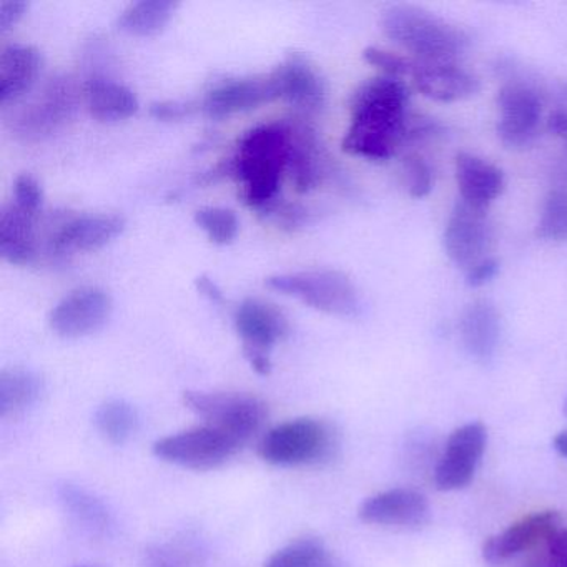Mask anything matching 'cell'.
Instances as JSON below:
<instances>
[{
    "label": "cell",
    "instance_id": "cell-25",
    "mask_svg": "<svg viewBox=\"0 0 567 567\" xmlns=\"http://www.w3.org/2000/svg\"><path fill=\"white\" fill-rule=\"evenodd\" d=\"M290 161L288 172L300 194L313 190L323 181L324 158L313 128L308 125L291 127Z\"/></svg>",
    "mask_w": 567,
    "mask_h": 567
},
{
    "label": "cell",
    "instance_id": "cell-1",
    "mask_svg": "<svg viewBox=\"0 0 567 567\" xmlns=\"http://www.w3.org/2000/svg\"><path fill=\"white\" fill-rule=\"evenodd\" d=\"M410 91L401 79H370L351 99V122L343 151L354 157L383 162L406 144Z\"/></svg>",
    "mask_w": 567,
    "mask_h": 567
},
{
    "label": "cell",
    "instance_id": "cell-4",
    "mask_svg": "<svg viewBox=\"0 0 567 567\" xmlns=\"http://www.w3.org/2000/svg\"><path fill=\"white\" fill-rule=\"evenodd\" d=\"M337 447V433L327 421L297 417L267 431L258 454L274 466H305L328 460Z\"/></svg>",
    "mask_w": 567,
    "mask_h": 567
},
{
    "label": "cell",
    "instance_id": "cell-33",
    "mask_svg": "<svg viewBox=\"0 0 567 567\" xmlns=\"http://www.w3.org/2000/svg\"><path fill=\"white\" fill-rule=\"evenodd\" d=\"M404 182L413 198H423L433 190L434 175L421 155L410 154L403 161Z\"/></svg>",
    "mask_w": 567,
    "mask_h": 567
},
{
    "label": "cell",
    "instance_id": "cell-35",
    "mask_svg": "<svg viewBox=\"0 0 567 567\" xmlns=\"http://www.w3.org/2000/svg\"><path fill=\"white\" fill-rule=\"evenodd\" d=\"M12 202L18 204L19 207L24 208V210L39 215L42 202H44L41 185H39V182L35 181L34 177H31V175H21V177H18V181H16L14 198H12Z\"/></svg>",
    "mask_w": 567,
    "mask_h": 567
},
{
    "label": "cell",
    "instance_id": "cell-8",
    "mask_svg": "<svg viewBox=\"0 0 567 567\" xmlns=\"http://www.w3.org/2000/svg\"><path fill=\"white\" fill-rule=\"evenodd\" d=\"M487 446V430L480 421L456 427L447 437L434 467V484L440 491H457L473 481Z\"/></svg>",
    "mask_w": 567,
    "mask_h": 567
},
{
    "label": "cell",
    "instance_id": "cell-32",
    "mask_svg": "<svg viewBox=\"0 0 567 567\" xmlns=\"http://www.w3.org/2000/svg\"><path fill=\"white\" fill-rule=\"evenodd\" d=\"M537 235L544 240L567 241V190H554L547 195Z\"/></svg>",
    "mask_w": 567,
    "mask_h": 567
},
{
    "label": "cell",
    "instance_id": "cell-17",
    "mask_svg": "<svg viewBox=\"0 0 567 567\" xmlns=\"http://www.w3.org/2000/svg\"><path fill=\"white\" fill-rule=\"evenodd\" d=\"M414 84L424 97L460 102L480 92V79L456 62H414Z\"/></svg>",
    "mask_w": 567,
    "mask_h": 567
},
{
    "label": "cell",
    "instance_id": "cell-29",
    "mask_svg": "<svg viewBox=\"0 0 567 567\" xmlns=\"http://www.w3.org/2000/svg\"><path fill=\"white\" fill-rule=\"evenodd\" d=\"M95 427L99 434L115 446L128 443L135 433L138 431L137 410L134 404L128 401L121 400V398H112V400L104 401L97 408L94 414Z\"/></svg>",
    "mask_w": 567,
    "mask_h": 567
},
{
    "label": "cell",
    "instance_id": "cell-44",
    "mask_svg": "<svg viewBox=\"0 0 567 567\" xmlns=\"http://www.w3.org/2000/svg\"><path fill=\"white\" fill-rule=\"evenodd\" d=\"M72 567H107V566H101V564H78V566Z\"/></svg>",
    "mask_w": 567,
    "mask_h": 567
},
{
    "label": "cell",
    "instance_id": "cell-15",
    "mask_svg": "<svg viewBox=\"0 0 567 567\" xmlns=\"http://www.w3.org/2000/svg\"><path fill=\"white\" fill-rule=\"evenodd\" d=\"M560 527L557 511H540L529 514L511 524L503 533L491 536L483 546V557L491 564H501L511 557L519 556L524 550L546 543L547 537Z\"/></svg>",
    "mask_w": 567,
    "mask_h": 567
},
{
    "label": "cell",
    "instance_id": "cell-30",
    "mask_svg": "<svg viewBox=\"0 0 567 567\" xmlns=\"http://www.w3.org/2000/svg\"><path fill=\"white\" fill-rule=\"evenodd\" d=\"M264 567H344L317 537L293 540L268 557Z\"/></svg>",
    "mask_w": 567,
    "mask_h": 567
},
{
    "label": "cell",
    "instance_id": "cell-40",
    "mask_svg": "<svg viewBox=\"0 0 567 567\" xmlns=\"http://www.w3.org/2000/svg\"><path fill=\"white\" fill-rule=\"evenodd\" d=\"M547 128L567 145V109L554 111L547 118Z\"/></svg>",
    "mask_w": 567,
    "mask_h": 567
},
{
    "label": "cell",
    "instance_id": "cell-5",
    "mask_svg": "<svg viewBox=\"0 0 567 567\" xmlns=\"http://www.w3.org/2000/svg\"><path fill=\"white\" fill-rule=\"evenodd\" d=\"M265 285L334 317H354L360 310L357 287L343 271L308 270L274 275L265 280Z\"/></svg>",
    "mask_w": 567,
    "mask_h": 567
},
{
    "label": "cell",
    "instance_id": "cell-38",
    "mask_svg": "<svg viewBox=\"0 0 567 567\" xmlns=\"http://www.w3.org/2000/svg\"><path fill=\"white\" fill-rule=\"evenodd\" d=\"M29 4L25 0H2L0 2V34H6L9 29L14 28L28 11Z\"/></svg>",
    "mask_w": 567,
    "mask_h": 567
},
{
    "label": "cell",
    "instance_id": "cell-16",
    "mask_svg": "<svg viewBox=\"0 0 567 567\" xmlns=\"http://www.w3.org/2000/svg\"><path fill=\"white\" fill-rule=\"evenodd\" d=\"M281 99L303 112H317L327 102V82L313 62L303 54L287 55L275 69Z\"/></svg>",
    "mask_w": 567,
    "mask_h": 567
},
{
    "label": "cell",
    "instance_id": "cell-21",
    "mask_svg": "<svg viewBox=\"0 0 567 567\" xmlns=\"http://www.w3.org/2000/svg\"><path fill=\"white\" fill-rule=\"evenodd\" d=\"M456 182L461 198L471 207L486 210L504 190V175L496 165L477 155H456Z\"/></svg>",
    "mask_w": 567,
    "mask_h": 567
},
{
    "label": "cell",
    "instance_id": "cell-34",
    "mask_svg": "<svg viewBox=\"0 0 567 567\" xmlns=\"http://www.w3.org/2000/svg\"><path fill=\"white\" fill-rule=\"evenodd\" d=\"M363 59L368 64L380 69L388 78L401 79L404 75H413L414 62L403 55L383 49L368 48L363 51Z\"/></svg>",
    "mask_w": 567,
    "mask_h": 567
},
{
    "label": "cell",
    "instance_id": "cell-45",
    "mask_svg": "<svg viewBox=\"0 0 567 567\" xmlns=\"http://www.w3.org/2000/svg\"><path fill=\"white\" fill-rule=\"evenodd\" d=\"M564 414L567 416V398L566 401H564Z\"/></svg>",
    "mask_w": 567,
    "mask_h": 567
},
{
    "label": "cell",
    "instance_id": "cell-46",
    "mask_svg": "<svg viewBox=\"0 0 567 567\" xmlns=\"http://www.w3.org/2000/svg\"><path fill=\"white\" fill-rule=\"evenodd\" d=\"M158 567H174V566H171V564H162V566H158Z\"/></svg>",
    "mask_w": 567,
    "mask_h": 567
},
{
    "label": "cell",
    "instance_id": "cell-2",
    "mask_svg": "<svg viewBox=\"0 0 567 567\" xmlns=\"http://www.w3.org/2000/svg\"><path fill=\"white\" fill-rule=\"evenodd\" d=\"M290 145V125H258L240 138L234 157L215 168L208 182L218 175H231L241 185L245 204L267 212L277 200L285 172H288Z\"/></svg>",
    "mask_w": 567,
    "mask_h": 567
},
{
    "label": "cell",
    "instance_id": "cell-24",
    "mask_svg": "<svg viewBox=\"0 0 567 567\" xmlns=\"http://www.w3.org/2000/svg\"><path fill=\"white\" fill-rule=\"evenodd\" d=\"M35 218L38 214L24 210L18 204H6L0 212V255L12 265L32 264L35 248Z\"/></svg>",
    "mask_w": 567,
    "mask_h": 567
},
{
    "label": "cell",
    "instance_id": "cell-10",
    "mask_svg": "<svg viewBox=\"0 0 567 567\" xmlns=\"http://www.w3.org/2000/svg\"><path fill=\"white\" fill-rule=\"evenodd\" d=\"M491 231L486 210L460 202L447 218L444 230V250L457 267L470 270L489 258Z\"/></svg>",
    "mask_w": 567,
    "mask_h": 567
},
{
    "label": "cell",
    "instance_id": "cell-42",
    "mask_svg": "<svg viewBox=\"0 0 567 567\" xmlns=\"http://www.w3.org/2000/svg\"><path fill=\"white\" fill-rule=\"evenodd\" d=\"M245 358H247L250 367L257 371L258 374H270L271 371V360L270 354L267 353H244Z\"/></svg>",
    "mask_w": 567,
    "mask_h": 567
},
{
    "label": "cell",
    "instance_id": "cell-41",
    "mask_svg": "<svg viewBox=\"0 0 567 567\" xmlns=\"http://www.w3.org/2000/svg\"><path fill=\"white\" fill-rule=\"evenodd\" d=\"M195 287H197V290L200 291L205 298H208L212 303L224 305V293H221L218 285L212 281L207 275H200V277L195 280Z\"/></svg>",
    "mask_w": 567,
    "mask_h": 567
},
{
    "label": "cell",
    "instance_id": "cell-12",
    "mask_svg": "<svg viewBox=\"0 0 567 567\" xmlns=\"http://www.w3.org/2000/svg\"><path fill=\"white\" fill-rule=\"evenodd\" d=\"M358 517L373 526L420 529L430 523L431 507L420 491L394 487L364 499Z\"/></svg>",
    "mask_w": 567,
    "mask_h": 567
},
{
    "label": "cell",
    "instance_id": "cell-28",
    "mask_svg": "<svg viewBox=\"0 0 567 567\" xmlns=\"http://www.w3.org/2000/svg\"><path fill=\"white\" fill-rule=\"evenodd\" d=\"M177 6L172 0H141L121 12L117 28L137 38H152L167 28Z\"/></svg>",
    "mask_w": 567,
    "mask_h": 567
},
{
    "label": "cell",
    "instance_id": "cell-26",
    "mask_svg": "<svg viewBox=\"0 0 567 567\" xmlns=\"http://www.w3.org/2000/svg\"><path fill=\"white\" fill-rule=\"evenodd\" d=\"M84 97L92 117L105 124L127 121L141 107L134 91L105 78L91 79L85 84Z\"/></svg>",
    "mask_w": 567,
    "mask_h": 567
},
{
    "label": "cell",
    "instance_id": "cell-36",
    "mask_svg": "<svg viewBox=\"0 0 567 567\" xmlns=\"http://www.w3.org/2000/svg\"><path fill=\"white\" fill-rule=\"evenodd\" d=\"M540 567H567V527H557L546 539Z\"/></svg>",
    "mask_w": 567,
    "mask_h": 567
},
{
    "label": "cell",
    "instance_id": "cell-39",
    "mask_svg": "<svg viewBox=\"0 0 567 567\" xmlns=\"http://www.w3.org/2000/svg\"><path fill=\"white\" fill-rule=\"evenodd\" d=\"M497 271H499V264L496 258H486L466 271V284L474 288L483 287L496 277Z\"/></svg>",
    "mask_w": 567,
    "mask_h": 567
},
{
    "label": "cell",
    "instance_id": "cell-22",
    "mask_svg": "<svg viewBox=\"0 0 567 567\" xmlns=\"http://www.w3.org/2000/svg\"><path fill=\"white\" fill-rule=\"evenodd\" d=\"M58 499L64 513L71 517L75 526L81 527L89 536L109 537L114 530V514L107 504L95 496L92 491L74 483H62L58 486Z\"/></svg>",
    "mask_w": 567,
    "mask_h": 567
},
{
    "label": "cell",
    "instance_id": "cell-18",
    "mask_svg": "<svg viewBox=\"0 0 567 567\" xmlns=\"http://www.w3.org/2000/svg\"><path fill=\"white\" fill-rule=\"evenodd\" d=\"M74 87L68 79H52L35 101L22 112L19 128L28 137H42L64 124L75 111Z\"/></svg>",
    "mask_w": 567,
    "mask_h": 567
},
{
    "label": "cell",
    "instance_id": "cell-27",
    "mask_svg": "<svg viewBox=\"0 0 567 567\" xmlns=\"http://www.w3.org/2000/svg\"><path fill=\"white\" fill-rule=\"evenodd\" d=\"M45 393V381L29 368H6L0 373V417H16L31 410Z\"/></svg>",
    "mask_w": 567,
    "mask_h": 567
},
{
    "label": "cell",
    "instance_id": "cell-31",
    "mask_svg": "<svg viewBox=\"0 0 567 567\" xmlns=\"http://www.w3.org/2000/svg\"><path fill=\"white\" fill-rule=\"evenodd\" d=\"M195 224L210 238L212 244L228 245L237 238L238 218L224 207H204L195 212Z\"/></svg>",
    "mask_w": 567,
    "mask_h": 567
},
{
    "label": "cell",
    "instance_id": "cell-19",
    "mask_svg": "<svg viewBox=\"0 0 567 567\" xmlns=\"http://www.w3.org/2000/svg\"><path fill=\"white\" fill-rule=\"evenodd\" d=\"M125 218L115 214L81 215L59 228L52 247L59 254L94 251L111 244L125 230Z\"/></svg>",
    "mask_w": 567,
    "mask_h": 567
},
{
    "label": "cell",
    "instance_id": "cell-13",
    "mask_svg": "<svg viewBox=\"0 0 567 567\" xmlns=\"http://www.w3.org/2000/svg\"><path fill=\"white\" fill-rule=\"evenodd\" d=\"M281 99L274 74L260 78L228 79L207 92L202 109L212 118H225Z\"/></svg>",
    "mask_w": 567,
    "mask_h": 567
},
{
    "label": "cell",
    "instance_id": "cell-14",
    "mask_svg": "<svg viewBox=\"0 0 567 567\" xmlns=\"http://www.w3.org/2000/svg\"><path fill=\"white\" fill-rule=\"evenodd\" d=\"M235 330L244 341V353H267L290 331L288 318L277 305L245 298L234 315Z\"/></svg>",
    "mask_w": 567,
    "mask_h": 567
},
{
    "label": "cell",
    "instance_id": "cell-11",
    "mask_svg": "<svg viewBox=\"0 0 567 567\" xmlns=\"http://www.w3.org/2000/svg\"><path fill=\"white\" fill-rule=\"evenodd\" d=\"M497 135L501 142L509 148L529 145L536 137L543 117L539 94L529 85L511 82L497 94Z\"/></svg>",
    "mask_w": 567,
    "mask_h": 567
},
{
    "label": "cell",
    "instance_id": "cell-6",
    "mask_svg": "<svg viewBox=\"0 0 567 567\" xmlns=\"http://www.w3.org/2000/svg\"><path fill=\"white\" fill-rule=\"evenodd\" d=\"M185 408L204 417L208 426L247 443L267 423L268 408L260 398L231 391H185Z\"/></svg>",
    "mask_w": 567,
    "mask_h": 567
},
{
    "label": "cell",
    "instance_id": "cell-20",
    "mask_svg": "<svg viewBox=\"0 0 567 567\" xmlns=\"http://www.w3.org/2000/svg\"><path fill=\"white\" fill-rule=\"evenodd\" d=\"M501 331V315L491 301H473L461 313V341L464 350L477 363H489L493 360L499 347Z\"/></svg>",
    "mask_w": 567,
    "mask_h": 567
},
{
    "label": "cell",
    "instance_id": "cell-9",
    "mask_svg": "<svg viewBox=\"0 0 567 567\" xmlns=\"http://www.w3.org/2000/svg\"><path fill=\"white\" fill-rule=\"evenodd\" d=\"M114 311L111 293L101 287H81L65 295L49 315L52 330L62 338L89 337L107 324Z\"/></svg>",
    "mask_w": 567,
    "mask_h": 567
},
{
    "label": "cell",
    "instance_id": "cell-43",
    "mask_svg": "<svg viewBox=\"0 0 567 567\" xmlns=\"http://www.w3.org/2000/svg\"><path fill=\"white\" fill-rule=\"evenodd\" d=\"M554 450L560 454L563 457H567V430L560 431L553 441Z\"/></svg>",
    "mask_w": 567,
    "mask_h": 567
},
{
    "label": "cell",
    "instance_id": "cell-23",
    "mask_svg": "<svg viewBox=\"0 0 567 567\" xmlns=\"http://www.w3.org/2000/svg\"><path fill=\"white\" fill-rule=\"evenodd\" d=\"M42 54L31 44H8L0 52V104L31 91L41 72Z\"/></svg>",
    "mask_w": 567,
    "mask_h": 567
},
{
    "label": "cell",
    "instance_id": "cell-3",
    "mask_svg": "<svg viewBox=\"0 0 567 567\" xmlns=\"http://www.w3.org/2000/svg\"><path fill=\"white\" fill-rule=\"evenodd\" d=\"M381 28L390 41L416 55V62H456L467 45L463 31L411 6L388 9Z\"/></svg>",
    "mask_w": 567,
    "mask_h": 567
},
{
    "label": "cell",
    "instance_id": "cell-37",
    "mask_svg": "<svg viewBox=\"0 0 567 567\" xmlns=\"http://www.w3.org/2000/svg\"><path fill=\"white\" fill-rule=\"evenodd\" d=\"M192 111H194L192 104H185V102L178 101L154 102L151 109H148L152 117L164 122L182 121V118L190 115Z\"/></svg>",
    "mask_w": 567,
    "mask_h": 567
},
{
    "label": "cell",
    "instance_id": "cell-7",
    "mask_svg": "<svg viewBox=\"0 0 567 567\" xmlns=\"http://www.w3.org/2000/svg\"><path fill=\"white\" fill-rule=\"evenodd\" d=\"M244 446L240 440L214 426H197L155 441L158 460L194 471L217 470Z\"/></svg>",
    "mask_w": 567,
    "mask_h": 567
}]
</instances>
